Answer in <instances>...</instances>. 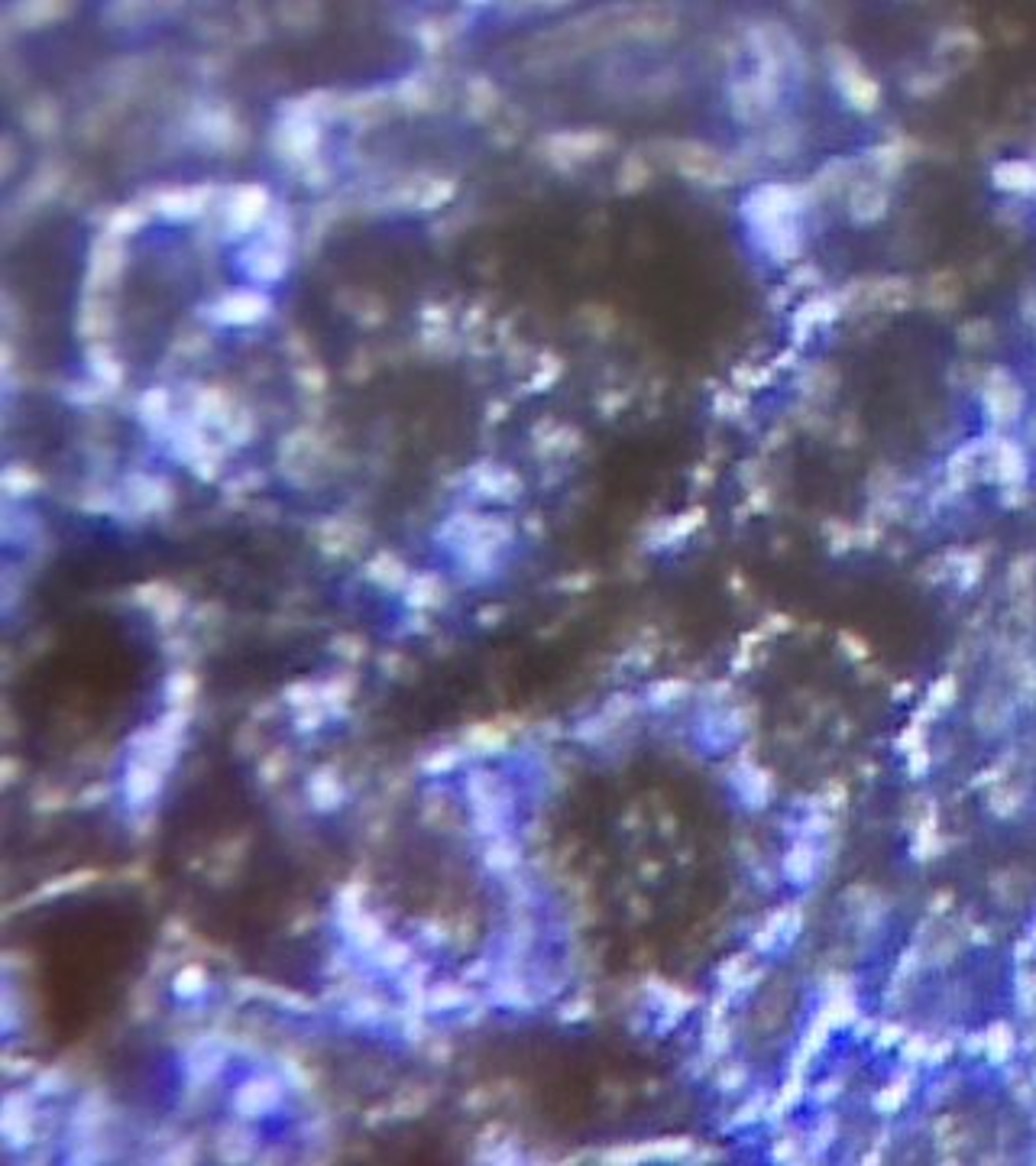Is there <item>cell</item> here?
Here are the masks:
<instances>
[{
	"mask_svg": "<svg viewBox=\"0 0 1036 1166\" xmlns=\"http://www.w3.org/2000/svg\"><path fill=\"white\" fill-rule=\"evenodd\" d=\"M985 406H987V416L994 421H1011L1020 416V406H1023V392L1011 376L1004 370L991 373V380L985 385Z\"/></svg>",
	"mask_w": 1036,
	"mask_h": 1166,
	"instance_id": "6da1fadb",
	"label": "cell"
},
{
	"mask_svg": "<svg viewBox=\"0 0 1036 1166\" xmlns=\"http://www.w3.org/2000/svg\"><path fill=\"white\" fill-rule=\"evenodd\" d=\"M276 1102H279V1083L273 1076L250 1079V1083L240 1085V1092H237V1112L244 1117L263 1115L266 1108H273Z\"/></svg>",
	"mask_w": 1036,
	"mask_h": 1166,
	"instance_id": "7a4b0ae2",
	"label": "cell"
},
{
	"mask_svg": "<svg viewBox=\"0 0 1036 1166\" xmlns=\"http://www.w3.org/2000/svg\"><path fill=\"white\" fill-rule=\"evenodd\" d=\"M162 787V768L150 765V761L137 758L133 765L127 768V801L130 804H147L152 797L159 794Z\"/></svg>",
	"mask_w": 1036,
	"mask_h": 1166,
	"instance_id": "3957f363",
	"label": "cell"
},
{
	"mask_svg": "<svg viewBox=\"0 0 1036 1166\" xmlns=\"http://www.w3.org/2000/svg\"><path fill=\"white\" fill-rule=\"evenodd\" d=\"M819 869V852H817V843L813 840H800L790 846V852L784 855V872L793 884H807L813 882V875Z\"/></svg>",
	"mask_w": 1036,
	"mask_h": 1166,
	"instance_id": "277c9868",
	"label": "cell"
},
{
	"mask_svg": "<svg viewBox=\"0 0 1036 1166\" xmlns=\"http://www.w3.org/2000/svg\"><path fill=\"white\" fill-rule=\"evenodd\" d=\"M797 927H800V911L797 908H784V911L774 914L768 923H764L761 933L754 937V947H758V949H774L778 943H787L793 933H797Z\"/></svg>",
	"mask_w": 1036,
	"mask_h": 1166,
	"instance_id": "5b68a950",
	"label": "cell"
},
{
	"mask_svg": "<svg viewBox=\"0 0 1036 1166\" xmlns=\"http://www.w3.org/2000/svg\"><path fill=\"white\" fill-rule=\"evenodd\" d=\"M30 1127H33V1117H30V1108L20 1105V1098L11 1095L4 1105V1141L11 1147H23L30 1144Z\"/></svg>",
	"mask_w": 1036,
	"mask_h": 1166,
	"instance_id": "8992f818",
	"label": "cell"
},
{
	"mask_svg": "<svg viewBox=\"0 0 1036 1166\" xmlns=\"http://www.w3.org/2000/svg\"><path fill=\"white\" fill-rule=\"evenodd\" d=\"M994 185L1004 191H1036V166L1023 159H1011L994 166Z\"/></svg>",
	"mask_w": 1036,
	"mask_h": 1166,
	"instance_id": "52a82bcc",
	"label": "cell"
},
{
	"mask_svg": "<svg viewBox=\"0 0 1036 1166\" xmlns=\"http://www.w3.org/2000/svg\"><path fill=\"white\" fill-rule=\"evenodd\" d=\"M994 470H997V480L1001 483H1023L1026 477V460L1020 454V448L1011 445V441H1001L994 448Z\"/></svg>",
	"mask_w": 1036,
	"mask_h": 1166,
	"instance_id": "ba28073f",
	"label": "cell"
},
{
	"mask_svg": "<svg viewBox=\"0 0 1036 1166\" xmlns=\"http://www.w3.org/2000/svg\"><path fill=\"white\" fill-rule=\"evenodd\" d=\"M739 794L749 807H764L771 801V778L758 768H745L739 778Z\"/></svg>",
	"mask_w": 1036,
	"mask_h": 1166,
	"instance_id": "9c48e42d",
	"label": "cell"
},
{
	"mask_svg": "<svg viewBox=\"0 0 1036 1166\" xmlns=\"http://www.w3.org/2000/svg\"><path fill=\"white\" fill-rule=\"evenodd\" d=\"M1014 1047H1017V1040H1014L1011 1024H991V1027H987V1034H985V1053H987V1059H991V1063H1007V1059H1011V1053H1014Z\"/></svg>",
	"mask_w": 1036,
	"mask_h": 1166,
	"instance_id": "30bf717a",
	"label": "cell"
},
{
	"mask_svg": "<svg viewBox=\"0 0 1036 1166\" xmlns=\"http://www.w3.org/2000/svg\"><path fill=\"white\" fill-rule=\"evenodd\" d=\"M312 804L317 807V811H331V807L341 804V784H337V778H331L327 771H321V775H315V782H312Z\"/></svg>",
	"mask_w": 1036,
	"mask_h": 1166,
	"instance_id": "8fae6325",
	"label": "cell"
},
{
	"mask_svg": "<svg viewBox=\"0 0 1036 1166\" xmlns=\"http://www.w3.org/2000/svg\"><path fill=\"white\" fill-rule=\"evenodd\" d=\"M467 1001H470V995H467V991H463L460 985H453V982H444V985L431 988L428 1008H431V1011H453V1008H463Z\"/></svg>",
	"mask_w": 1036,
	"mask_h": 1166,
	"instance_id": "7c38bea8",
	"label": "cell"
},
{
	"mask_svg": "<svg viewBox=\"0 0 1036 1166\" xmlns=\"http://www.w3.org/2000/svg\"><path fill=\"white\" fill-rule=\"evenodd\" d=\"M518 846L509 843V840H496L486 850V865L492 872H512L518 865Z\"/></svg>",
	"mask_w": 1036,
	"mask_h": 1166,
	"instance_id": "4fadbf2b",
	"label": "cell"
},
{
	"mask_svg": "<svg viewBox=\"0 0 1036 1166\" xmlns=\"http://www.w3.org/2000/svg\"><path fill=\"white\" fill-rule=\"evenodd\" d=\"M907 1095H910V1076H900L878 1095L875 1108H878V1112H897V1108L907 1102Z\"/></svg>",
	"mask_w": 1036,
	"mask_h": 1166,
	"instance_id": "5bb4252c",
	"label": "cell"
},
{
	"mask_svg": "<svg viewBox=\"0 0 1036 1166\" xmlns=\"http://www.w3.org/2000/svg\"><path fill=\"white\" fill-rule=\"evenodd\" d=\"M745 966H749V956H732V959H725L722 966H719V982L725 988H742L745 985Z\"/></svg>",
	"mask_w": 1036,
	"mask_h": 1166,
	"instance_id": "9a60e30c",
	"label": "cell"
},
{
	"mask_svg": "<svg viewBox=\"0 0 1036 1166\" xmlns=\"http://www.w3.org/2000/svg\"><path fill=\"white\" fill-rule=\"evenodd\" d=\"M412 959V949L405 947V943H383L380 947V966L383 969H402L405 962Z\"/></svg>",
	"mask_w": 1036,
	"mask_h": 1166,
	"instance_id": "2e32d148",
	"label": "cell"
},
{
	"mask_svg": "<svg viewBox=\"0 0 1036 1166\" xmlns=\"http://www.w3.org/2000/svg\"><path fill=\"white\" fill-rule=\"evenodd\" d=\"M205 982H208L205 972L191 966V969H185V972H182V976L176 979V991H179V995H198V991L205 988Z\"/></svg>",
	"mask_w": 1036,
	"mask_h": 1166,
	"instance_id": "e0dca14e",
	"label": "cell"
},
{
	"mask_svg": "<svg viewBox=\"0 0 1036 1166\" xmlns=\"http://www.w3.org/2000/svg\"><path fill=\"white\" fill-rule=\"evenodd\" d=\"M1017 988H1020V1008L1026 1015H1033L1036 1011V972H1023L1020 982H1017Z\"/></svg>",
	"mask_w": 1036,
	"mask_h": 1166,
	"instance_id": "ac0fdd59",
	"label": "cell"
},
{
	"mask_svg": "<svg viewBox=\"0 0 1036 1166\" xmlns=\"http://www.w3.org/2000/svg\"><path fill=\"white\" fill-rule=\"evenodd\" d=\"M952 697H955V681L952 678H943L933 687V693H929V700L933 703H939V707H946V703H952Z\"/></svg>",
	"mask_w": 1036,
	"mask_h": 1166,
	"instance_id": "d6986e66",
	"label": "cell"
},
{
	"mask_svg": "<svg viewBox=\"0 0 1036 1166\" xmlns=\"http://www.w3.org/2000/svg\"><path fill=\"white\" fill-rule=\"evenodd\" d=\"M722 1076H725V1079H719V1088H725V1092H732V1088H739V1085L745 1083V1069H742V1066L725 1069Z\"/></svg>",
	"mask_w": 1036,
	"mask_h": 1166,
	"instance_id": "ffe728a7",
	"label": "cell"
},
{
	"mask_svg": "<svg viewBox=\"0 0 1036 1166\" xmlns=\"http://www.w3.org/2000/svg\"><path fill=\"white\" fill-rule=\"evenodd\" d=\"M907 1059H926V1040L923 1037H914L907 1044V1053H904Z\"/></svg>",
	"mask_w": 1036,
	"mask_h": 1166,
	"instance_id": "44dd1931",
	"label": "cell"
},
{
	"mask_svg": "<svg viewBox=\"0 0 1036 1166\" xmlns=\"http://www.w3.org/2000/svg\"><path fill=\"white\" fill-rule=\"evenodd\" d=\"M900 1034H904V1030H900V1027H894V1024H890V1027H885V1030H881V1037H878V1044H881V1047H887V1044H894V1040H900Z\"/></svg>",
	"mask_w": 1036,
	"mask_h": 1166,
	"instance_id": "7402d4cb",
	"label": "cell"
}]
</instances>
